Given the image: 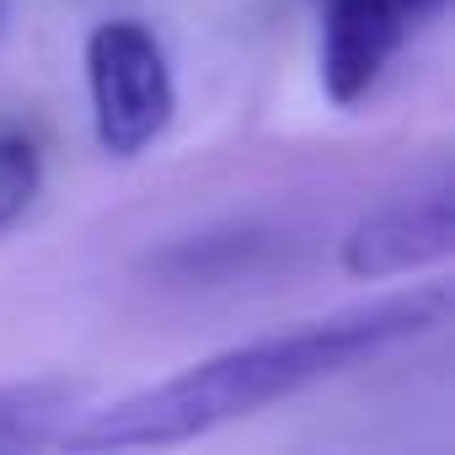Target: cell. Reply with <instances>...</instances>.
<instances>
[{
  "mask_svg": "<svg viewBox=\"0 0 455 455\" xmlns=\"http://www.w3.org/2000/svg\"><path fill=\"white\" fill-rule=\"evenodd\" d=\"M450 322V284L375 295L364 306H343L322 322H300L290 332L225 348L204 364H188L172 380L129 391L108 407H86L65 423L60 444L70 450H150L182 444L220 423H236L268 402H284L316 380H332L386 348L428 338Z\"/></svg>",
  "mask_w": 455,
  "mask_h": 455,
  "instance_id": "obj_1",
  "label": "cell"
},
{
  "mask_svg": "<svg viewBox=\"0 0 455 455\" xmlns=\"http://www.w3.org/2000/svg\"><path fill=\"white\" fill-rule=\"evenodd\" d=\"M86 86H92L97 145L118 161L150 150L177 113L166 54L140 22H102L86 38Z\"/></svg>",
  "mask_w": 455,
  "mask_h": 455,
  "instance_id": "obj_2",
  "label": "cell"
},
{
  "mask_svg": "<svg viewBox=\"0 0 455 455\" xmlns=\"http://www.w3.org/2000/svg\"><path fill=\"white\" fill-rule=\"evenodd\" d=\"M450 252H455V188L450 177H434L428 188L402 193L354 225L343 242V268L354 279H396L444 263Z\"/></svg>",
  "mask_w": 455,
  "mask_h": 455,
  "instance_id": "obj_3",
  "label": "cell"
},
{
  "mask_svg": "<svg viewBox=\"0 0 455 455\" xmlns=\"http://www.w3.org/2000/svg\"><path fill=\"white\" fill-rule=\"evenodd\" d=\"M322 6V86L332 102H359L386 60L402 49L412 12L407 0H316Z\"/></svg>",
  "mask_w": 455,
  "mask_h": 455,
  "instance_id": "obj_4",
  "label": "cell"
},
{
  "mask_svg": "<svg viewBox=\"0 0 455 455\" xmlns=\"http://www.w3.org/2000/svg\"><path fill=\"white\" fill-rule=\"evenodd\" d=\"M76 402H81V386H65V380L0 391V450H28V444L60 439L65 423L81 412Z\"/></svg>",
  "mask_w": 455,
  "mask_h": 455,
  "instance_id": "obj_5",
  "label": "cell"
},
{
  "mask_svg": "<svg viewBox=\"0 0 455 455\" xmlns=\"http://www.w3.org/2000/svg\"><path fill=\"white\" fill-rule=\"evenodd\" d=\"M38 182H44L38 145L22 134H0V231L28 214V204L38 198Z\"/></svg>",
  "mask_w": 455,
  "mask_h": 455,
  "instance_id": "obj_6",
  "label": "cell"
},
{
  "mask_svg": "<svg viewBox=\"0 0 455 455\" xmlns=\"http://www.w3.org/2000/svg\"><path fill=\"white\" fill-rule=\"evenodd\" d=\"M450 6V0H407V12H412V22H434L439 12Z\"/></svg>",
  "mask_w": 455,
  "mask_h": 455,
  "instance_id": "obj_7",
  "label": "cell"
}]
</instances>
